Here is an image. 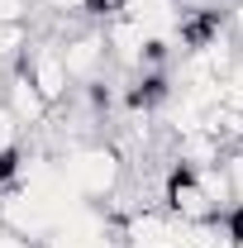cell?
I'll return each instance as SVG.
<instances>
[{
  "label": "cell",
  "instance_id": "10",
  "mask_svg": "<svg viewBox=\"0 0 243 248\" xmlns=\"http://www.w3.org/2000/svg\"><path fill=\"white\" fill-rule=\"evenodd\" d=\"M224 24H229V33H234V43L243 48V0L234 5V10H229V19H224Z\"/></svg>",
  "mask_w": 243,
  "mask_h": 248
},
{
  "label": "cell",
  "instance_id": "4",
  "mask_svg": "<svg viewBox=\"0 0 243 248\" xmlns=\"http://www.w3.org/2000/svg\"><path fill=\"white\" fill-rule=\"evenodd\" d=\"M19 72L38 86V95H43L53 110L72 100V81H67V67H62L58 38H33L29 48H24V58H19Z\"/></svg>",
  "mask_w": 243,
  "mask_h": 248
},
{
  "label": "cell",
  "instance_id": "11",
  "mask_svg": "<svg viewBox=\"0 0 243 248\" xmlns=\"http://www.w3.org/2000/svg\"><path fill=\"white\" fill-rule=\"evenodd\" d=\"M134 5H138V0H134Z\"/></svg>",
  "mask_w": 243,
  "mask_h": 248
},
{
  "label": "cell",
  "instance_id": "1",
  "mask_svg": "<svg viewBox=\"0 0 243 248\" xmlns=\"http://www.w3.org/2000/svg\"><path fill=\"white\" fill-rule=\"evenodd\" d=\"M53 162H58L67 191H72L81 205H105V201L124 186V177H129L124 153H120V148H110V143H95V139L67 143Z\"/></svg>",
  "mask_w": 243,
  "mask_h": 248
},
{
  "label": "cell",
  "instance_id": "3",
  "mask_svg": "<svg viewBox=\"0 0 243 248\" xmlns=\"http://www.w3.org/2000/svg\"><path fill=\"white\" fill-rule=\"evenodd\" d=\"M58 53H62V67H67L72 91L100 86L105 72H110V48H105L100 24H86V29H76V33H58Z\"/></svg>",
  "mask_w": 243,
  "mask_h": 248
},
{
  "label": "cell",
  "instance_id": "2",
  "mask_svg": "<svg viewBox=\"0 0 243 248\" xmlns=\"http://www.w3.org/2000/svg\"><path fill=\"white\" fill-rule=\"evenodd\" d=\"M115 248H191V224L167 215L162 205H138L115 219Z\"/></svg>",
  "mask_w": 243,
  "mask_h": 248
},
{
  "label": "cell",
  "instance_id": "6",
  "mask_svg": "<svg viewBox=\"0 0 243 248\" xmlns=\"http://www.w3.org/2000/svg\"><path fill=\"white\" fill-rule=\"evenodd\" d=\"M29 43H33V29H29V24H0V77L19 67V58H24Z\"/></svg>",
  "mask_w": 243,
  "mask_h": 248
},
{
  "label": "cell",
  "instance_id": "5",
  "mask_svg": "<svg viewBox=\"0 0 243 248\" xmlns=\"http://www.w3.org/2000/svg\"><path fill=\"white\" fill-rule=\"evenodd\" d=\"M0 81H5V95H0V100L10 105V115H15V120L24 124V134H38L43 124L53 120V105L38 95V86H33L19 67H15V72H5Z\"/></svg>",
  "mask_w": 243,
  "mask_h": 248
},
{
  "label": "cell",
  "instance_id": "8",
  "mask_svg": "<svg viewBox=\"0 0 243 248\" xmlns=\"http://www.w3.org/2000/svg\"><path fill=\"white\" fill-rule=\"evenodd\" d=\"M219 91H224V105H229V110H243V48L234 53V62L224 67Z\"/></svg>",
  "mask_w": 243,
  "mask_h": 248
},
{
  "label": "cell",
  "instance_id": "9",
  "mask_svg": "<svg viewBox=\"0 0 243 248\" xmlns=\"http://www.w3.org/2000/svg\"><path fill=\"white\" fill-rule=\"evenodd\" d=\"M0 24H33V0H0Z\"/></svg>",
  "mask_w": 243,
  "mask_h": 248
},
{
  "label": "cell",
  "instance_id": "7",
  "mask_svg": "<svg viewBox=\"0 0 243 248\" xmlns=\"http://www.w3.org/2000/svg\"><path fill=\"white\" fill-rule=\"evenodd\" d=\"M219 167H224V186H229V215H234V210H243V148H229Z\"/></svg>",
  "mask_w": 243,
  "mask_h": 248
}]
</instances>
